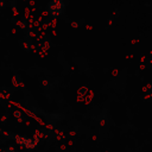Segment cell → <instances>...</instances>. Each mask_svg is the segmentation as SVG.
I'll return each mask as SVG.
<instances>
[{"instance_id": "cell-1", "label": "cell", "mask_w": 152, "mask_h": 152, "mask_svg": "<svg viewBox=\"0 0 152 152\" xmlns=\"http://www.w3.org/2000/svg\"><path fill=\"white\" fill-rule=\"evenodd\" d=\"M63 2L61 1V0H53V1H51L50 4H49V12L53 15V17H56V15H59L61 14V12H62V10H63Z\"/></svg>"}]
</instances>
